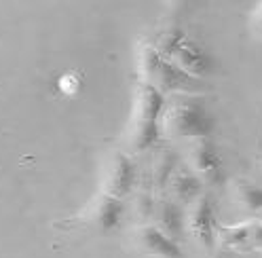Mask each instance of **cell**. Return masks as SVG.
I'll return each mask as SVG.
<instances>
[{"instance_id": "obj_10", "label": "cell", "mask_w": 262, "mask_h": 258, "mask_svg": "<svg viewBox=\"0 0 262 258\" xmlns=\"http://www.w3.org/2000/svg\"><path fill=\"white\" fill-rule=\"evenodd\" d=\"M165 188L171 192L169 199H173L180 205L182 203L190 205L194 199H199L203 195L205 184L201 182V178L188 165H176V169L169 176V182H167Z\"/></svg>"}, {"instance_id": "obj_2", "label": "cell", "mask_w": 262, "mask_h": 258, "mask_svg": "<svg viewBox=\"0 0 262 258\" xmlns=\"http://www.w3.org/2000/svg\"><path fill=\"white\" fill-rule=\"evenodd\" d=\"M138 72L142 83L152 85L163 95H176V93H190L201 95L205 85L199 78L180 70L173 61L163 57L150 42H144L138 53Z\"/></svg>"}, {"instance_id": "obj_6", "label": "cell", "mask_w": 262, "mask_h": 258, "mask_svg": "<svg viewBox=\"0 0 262 258\" xmlns=\"http://www.w3.org/2000/svg\"><path fill=\"white\" fill-rule=\"evenodd\" d=\"M184 227L196 244H201L205 248H211L216 244L218 220H216L214 201H211L207 192H203L199 199H194L188 205V209L184 212Z\"/></svg>"}, {"instance_id": "obj_3", "label": "cell", "mask_w": 262, "mask_h": 258, "mask_svg": "<svg viewBox=\"0 0 262 258\" xmlns=\"http://www.w3.org/2000/svg\"><path fill=\"white\" fill-rule=\"evenodd\" d=\"M165 108V95L157 91L148 83H138L134 93V110H131L129 123V144L131 148L142 153L148 150L161 142V115Z\"/></svg>"}, {"instance_id": "obj_14", "label": "cell", "mask_w": 262, "mask_h": 258, "mask_svg": "<svg viewBox=\"0 0 262 258\" xmlns=\"http://www.w3.org/2000/svg\"><path fill=\"white\" fill-rule=\"evenodd\" d=\"M173 169H176V157L171 153H161L157 159V165H155V184L165 188Z\"/></svg>"}, {"instance_id": "obj_5", "label": "cell", "mask_w": 262, "mask_h": 258, "mask_svg": "<svg viewBox=\"0 0 262 258\" xmlns=\"http://www.w3.org/2000/svg\"><path fill=\"white\" fill-rule=\"evenodd\" d=\"M138 182V165L123 150H114L108 155L104 163V174H102V192L117 199H125L131 195Z\"/></svg>"}, {"instance_id": "obj_15", "label": "cell", "mask_w": 262, "mask_h": 258, "mask_svg": "<svg viewBox=\"0 0 262 258\" xmlns=\"http://www.w3.org/2000/svg\"><path fill=\"white\" fill-rule=\"evenodd\" d=\"M80 87V78L76 74H63L61 80H59V89L66 93V95H74Z\"/></svg>"}, {"instance_id": "obj_13", "label": "cell", "mask_w": 262, "mask_h": 258, "mask_svg": "<svg viewBox=\"0 0 262 258\" xmlns=\"http://www.w3.org/2000/svg\"><path fill=\"white\" fill-rule=\"evenodd\" d=\"M233 195L237 203L248 212H262V186L252 180H237L233 184Z\"/></svg>"}, {"instance_id": "obj_7", "label": "cell", "mask_w": 262, "mask_h": 258, "mask_svg": "<svg viewBox=\"0 0 262 258\" xmlns=\"http://www.w3.org/2000/svg\"><path fill=\"white\" fill-rule=\"evenodd\" d=\"M190 169L199 176L203 184L218 186L224 180V161L211 138H199L192 140L190 146Z\"/></svg>"}, {"instance_id": "obj_1", "label": "cell", "mask_w": 262, "mask_h": 258, "mask_svg": "<svg viewBox=\"0 0 262 258\" xmlns=\"http://www.w3.org/2000/svg\"><path fill=\"white\" fill-rule=\"evenodd\" d=\"M161 134L163 138H211L214 132V115L203 95L176 93L165 98V108L161 115Z\"/></svg>"}, {"instance_id": "obj_16", "label": "cell", "mask_w": 262, "mask_h": 258, "mask_svg": "<svg viewBox=\"0 0 262 258\" xmlns=\"http://www.w3.org/2000/svg\"><path fill=\"white\" fill-rule=\"evenodd\" d=\"M254 26H256V30L262 34V3L256 5V9H254Z\"/></svg>"}, {"instance_id": "obj_12", "label": "cell", "mask_w": 262, "mask_h": 258, "mask_svg": "<svg viewBox=\"0 0 262 258\" xmlns=\"http://www.w3.org/2000/svg\"><path fill=\"white\" fill-rule=\"evenodd\" d=\"M155 224L157 227L169 235L171 239H180L184 235L186 227H184V209L180 203H176L173 199L165 197V199H159L155 203Z\"/></svg>"}, {"instance_id": "obj_11", "label": "cell", "mask_w": 262, "mask_h": 258, "mask_svg": "<svg viewBox=\"0 0 262 258\" xmlns=\"http://www.w3.org/2000/svg\"><path fill=\"white\" fill-rule=\"evenodd\" d=\"M256 227L258 220L235 222V224H226V227L218 224L216 241L228 250H256Z\"/></svg>"}, {"instance_id": "obj_8", "label": "cell", "mask_w": 262, "mask_h": 258, "mask_svg": "<svg viewBox=\"0 0 262 258\" xmlns=\"http://www.w3.org/2000/svg\"><path fill=\"white\" fill-rule=\"evenodd\" d=\"M125 209L127 207H125L123 199H117V197L106 195V192H100V195H95L89 201L87 209L83 212V220L100 233H112L123 224Z\"/></svg>"}, {"instance_id": "obj_9", "label": "cell", "mask_w": 262, "mask_h": 258, "mask_svg": "<svg viewBox=\"0 0 262 258\" xmlns=\"http://www.w3.org/2000/svg\"><path fill=\"white\" fill-rule=\"evenodd\" d=\"M136 246L140 252L155 258H184V250L176 239L163 233L155 222L142 224L136 231Z\"/></svg>"}, {"instance_id": "obj_4", "label": "cell", "mask_w": 262, "mask_h": 258, "mask_svg": "<svg viewBox=\"0 0 262 258\" xmlns=\"http://www.w3.org/2000/svg\"><path fill=\"white\" fill-rule=\"evenodd\" d=\"M152 47L163 57L173 61L180 70H184L186 74L199 80L214 72V57L196 40H192L184 28H180L176 24L163 28L157 34Z\"/></svg>"}]
</instances>
